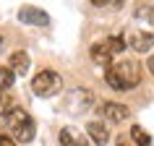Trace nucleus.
<instances>
[{"mask_svg":"<svg viewBox=\"0 0 154 146\" xmlns=\"http://www.w3.org/2000/svg\"><path fill=\"white\" fill-rule=\"evenodd\" d=\"M0 146H16V141L11 136H5V133H0Z\"/></svg>","mask_w":154,"mask_h":146,"instance_id":"nucleus-16","label":"nucleus"},{"mask_svg":"<svg viewBox=\"0 0 154 146\" xmlns=\"http://www.w3.org/2000/svg\"><path fill=\"white\" fill-rule=\"evenodd\" d=\"M105 81L115 91H128L138 86V81H141V65L136 60H120L105 71Z\"/></svg>","mask_w":154,"mask_h":146,"instance_id":"nucleus-1","label":"nucleus"},{"mask_svg":"<svg viewBox=\"0 0 154 146\" xmlns=\"http://www.w3.org/2000/svg\"><path fill=\"white\" fill-rule=\"evenodd\" d=\"M18 21L21 24H29V26H47L50 24V13L37 8V5H24V8L18 11Z\"/></svg>","mask_w":154,"mask_h":146,"instance_id":"nucleus-4","label":"nucleus"},{"mask_svg":"<svg viewBox=\"0 0 154 146\" xmlns=\"http://www.w3.org/2000/svg\"><path fill=\"white\" fill-rule=\"evenodd\" d=\"M13 78H16V73L11 71V68H0V89L8 91L13 86Z\"/></svg>","mask_w":154,"mask_h":146,"instance_id":"nucleus-13","label":"nucleus"},{"mask_svg":"<svg viewBox=\"0 0 154 146\" xmlns=\"http://www.w3.org/2000/svg\"><path fill=\"white\" fill-rule=\"evenodd\" d=\"M105 44H107V50L112 52V57L120 55L123 50H125V39H123V37H110V39H105Z\"/></svg>","mask_w":154,"mask_h":146,"instance_id":"nucleus-12","label":"nucleus"},{"mask_svg":"<svg viewBox=\"0 0 154 146\" xmlns=\"http://www.w3.org/2000/svg\"><path fill=\"white\" fill-rule=\"evenodd\" d=\"M102 115H105L107 120H112V123H123V120H128L131 110L125 105H120V102H105L102 105Z\"/></svg>","mask_w":154,"mask_h":146,"instance_id":"nucleus-8","label":"nucleus"},{"mask_svg":"<svg viewBox=\"0 0 154 146\" xmlns=\"http://www.w3.org/2000/svg\"><path fill=\"white\" fill-rule=\"evenodd\" d=\"M86 138H89L91 144H97V146H107L110 144V130H107L105 123L91 120L89 125H86Z\"/></svg>","mask_w":154,"mask_h":146,"instance_id":"nucleus-6","label":"nucleus"},{"mask_svg":"<svg viewBox=\"0 0 154 146\" xmlns=\"http://www.w3.org/2000/svg\"><path fill=\"white\" fill-rule=\"evenodd\" d=\"M89 57H91V63L102 65V68H110V65H112V52L107 50V44H105V42H97V44H91Z\"/></svg>","mask_w":154,"mask_h":146,"instance_id":"nucleus-10","label":"nucleus"},{"mask_svg":"<svg viewBox=\"0 0 154 146\" xmlns=\"http://www.w3.org/2000/svg\"><path fill=\"white\" fill-rule=\"evenodd\" d=\"M136 16H138V18H146V21H154V11L149 8V5H138Z\"/></svg>","mask_w":154,"mask_h":146,"instance_id":"nucleus-15","label":"nucleus"},{"mask_svg":"<svg viewBox=\"0 0 154 146\" xmlns=\"http://www.w3.org/2000/svg\"><path fill=\"white\" fill-rule=\"evenodd\" d=\"M125 47H131L133 52H149L154 47V34L152 32H128Z\"/></svg>","mask_w":154,"mask_h":146,"instance_id":"nucleus-5","label":"nucleus"},{"mask_svg":"<svg viewBox=\"0 0 154 146\" xmlns=\"http://www.w3.org/2000/svg\"><path fill=\"white\" fill-rule=\"evenodd\" d=\"M0 44H3V39H0Z\"/></svg>","mask_w":154,"mask_h":146,"instance_id":"nucleus-20","label":"nucleus"},{"mask_svg":"<svg viewBox=\"0 0 154 146\" xmlns=\"http://www.w3.org/2000/svg\"><path fill=\"white\" fill-rule=\"evenodd\" d=\"M60 89H63V78H60V73H57V71H52V68H42L39 73H34L32 91L37 94V97H55Z\"/></svg>","mask_w":154,"mask_h":146,"instance_id":"nucleus-3","label":"nucleus"},{"mask_svg":"<svg viewBox=\"0 0 154 146\" xmlns=\"http://www.w3.org/2000/svg\"><path fill=\"white\" fill-rule=\"evenodd\" d=\"M91 3H94V5H105L107 0H91Z\"/></svg>","mask_w":154,"mask_h":146,"instance_id":"nucleus-19","label":"nucleus"},{"mask_svg":"<svg viewBox=\"0 0 154 146\" xmlns=\"http://www.w3.org/2000/svg\"><path fill=\"white\" fill-rule=\"evenodd\" d=\"M29 65H32V60H29V52L26 50H16V52H11L8 57V68L16 76H24V73H29Z\"/></svg>","mask_w":154,"mask_h":146,"instance_id":"nucleus-7","label":"nucleus"},{"mask_svg":"<svg viewBox=\"0 0 154 146\" xmlns=\"http://www.w3.org/2000/svg\"><path fill=\"white\" fill-rule=\"evenodd\" d=\"M115 146H133V141H131V136H120L115 141Z\"/></svg>","mask_w":154,"mask_h":146,"instance_id":"nucleus-17","label":"nucleus"},{"mask_svg":"<svg viewBox=\"0 0 154 146\" xmlns=\"http://www.w3.org/2000/svg\"><path fill=\"white\" fill-rule=\"evenodd\" d=\"M128 136H131V141H133V146H152V138H149V133H146L141 125H133Z\"/></svg>","mask_w":154,"mask_h":146,"instance_id":"nucleus-11","label":"nucleus"},{"mask_svg":"<svg viewBox=\"0 0 154 146\" xmlns=\"http://www.w3.org/2000/svg\"><path fill=\"white\" fill-rule=\"evenodd\" d=\"M146 68L154 73V55H149V60H146Z\"/></svg>","mask_w":154,"mask_h":146,"instance_id":"nucleus-18","label":"nucleus"},{"mask_svg":"<svg viewBox=\"0 0 154 146\" xmlns=\"http://www.w3.org/2000/svg\"><path fill=\"white\" fill-rule=\"evenodd\" d=\"M57 138H60V146H91V141L86 136H81L76 128H68V125L60 130Z\"/></svg>","mask_w":154,"mask_h":146,"instance_id":"nucleus-9","label":"nucleus"},{"mask_svg":"<svg viewBox=\"0 0 154 146\" xmlns=\"http://www.w3.org/2000/svg\"><path fill=\"white\" fill-rule=\"evenodd\" d=\"M11 107H13V99H11V94L0 89V115H5Z\"/></svg>","mask_w":154,"mask_h":146,"instance_id":"nucleus-14","label":"nucleus"},{"mask_svg":"<svg viewBox=\"0 0 154 146\" xmlns=\"http://www.w3.org/2000/svg\"><path fill=\"white\" fill-rule=\"evenodd\" d=\"M3 117H5V125H8L13 141H18V144H29V141L34 138L37 125H34V120L29 117V112H26L24 107H11Z\"/></svg>","mask_w":154,"mask_h":146,"instance_id":"nucleus-2","label":"nucleus"}]
</instances>
